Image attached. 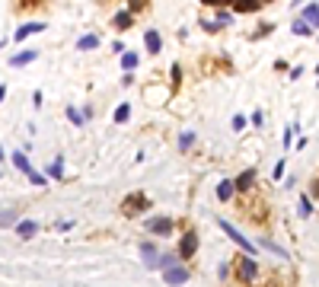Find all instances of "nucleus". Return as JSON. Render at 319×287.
I'll return each instance as SVG.
<instances>
[{"label":"nucleus","instance_id":"1","mask_svg":"<svg viewBox=\"0 0 319 287\" xmlns=\"http://www.w3.org/2000/svg\"><path fill=\"white\" fill-rule=\"evenodd\" d=\"M217 227H220L223 233H227L230 239H233L236 246H243V252H246V255H255V246L249 243V239L243 236V233H240V230H236V227H233V223H230V220H217Z\"/></svg>","mask_w":319,"mask_h":287},{"label":"nucleus","instance_id":"2","mask_svg":"<svg viewBox=\"0 0 319 287\" xmlns=\"http://www.w3.org/2000/svg\"><path fill=\"white\" fill-rule=\"evenodd\" d=\"M163 281H166V284H185L188 281V268H185V265H179V262L166 265V268H163Z\"/></svg>","mask_w":319,"mask_h":287},{"label":"nucleus","instance_id":"3","mask_svg":"<svg viewBox=\"0 0 319 287\" xmlns=\"http://www.w3.org/2000/svg\"><path fill=\"white\" fill-rule=\"evenodd\" d=\"M147 233L169 236V233H173V220H169V217H150V220H147Z\"/></svg>","mask_w":319,"mask_h":287},{"label":"nucleus","instance_id":"4","mask_svg":"<svg viewBox=\"0 0 319 287\" xmlns=\"http://www.w3.org/2000/svg\"><path fill=\"white\" fill-rule=\"evenodd\" d=\"M195 249H198V233H185V236H182V243H179V262L192 258Z\"/></svg>","mask_w":319,"mask_h":287},{"label":"nucleus","instance_id":"5","mask_svg":"<svg viewBox=\"0 0 319 287\" xmlns=\"http://www.w3.org/2000/svg\"><path fill=\"white\" fill-rule=\"evenodd\" d=\"M32 61H38V51L35 48H26V51H19V54H10L6 64L10 67H26V64H32Z\"/></svg>","mask_w":319,"mask_h":287},{"label":"nucleus","instance_id":"6","mask_svg":"<svg viewBox=\"0 0 319 287\" xmlns=\"http://www.w3.org/2000/svg\"><path fill=\"white\" fill-rule=\"evenodd\" d=\"M147 204H150L147 195H128L121 208H125V214H138V211H147Z\"/></svg>","mask_w":319,"mask_h":287},{"label":"nucleus","instance_id":"7","mask_svg":"<svg viewBox=\"0 0 319 287\" xmlns=\"http://www.w3.org/2000/svg\"><path fill=\"white\" fill-rule=\"evenodd\" d=\"M255 275H259V265H255V258H252V255L240 258V278H243V281H255Z\"/></svg>","mask_w":319,"mask_h":287},{"label":"nucleus","instance_id":"8","mask_svg":"<svg viewBox=\"0 0 319 287\" xmlns=\"http://www.w3.org/2000/svg\"><path fill=\"white\" fill-rule=\"evenodd\" d=\"M13 233H16L19 239H32L38 233V223L35 220H16V230H13Z\"/></svg>","mask_w":319,"mask_h":287},{"label":"nucleus","instance_id":"9","mask_svg":"<svg viewBox=\"0 0 319 287\" xmlns=\"http://www.w3.org/2000/svg\"><path fill=\"white\" fill-rule=\"evenodd\" d=\"M252 182H255V169H246V173H240L233 179V188L236 191H249V188H252Z\"/></svg>","mask_w":319,"mask_h":287},{"label":"nucleus","instance_id":"10","mask_svg":"<svg viewBox=\"0 0 319 287\" xmlns=\"http://www.w3.org/2000/svg\"><path fill=\"white\" fill-rule=\"evenodd\" d=\"M42 29H45V23H26L23 29H16V32H13V42H23V38L35 36V32H42Z\"/></svg>","mask_w":319,"mask_h":287},{"label":"nucleus","instance_id":"11","mask_svg":"<svg viewBox=\"0 0 319 287\" xmlns=\"http://www.w3.org/2000/svg\"><path fill=\"white\" fill-rule=\"evenodd\" d=\"M144 45H147V51H150V54H160V48H163L160 32H157V29H147V32H144Z\"/></svg>","mask_w":319,"mask_h":287},{"label":"nucleus","instance_id":"12","mask_svg":"<svg viewBox=\"0 0 319 287\" xmlns=\"http://www.w3.org/2000/svg\"><path fill=\"white\" fill-rule=\"evenodd\" d=\"M259 6V0H233V13H255Z\"/></svg>","mask_w":319,"mask_h":287},{"label":"nucleus","instance_id":"13","mask_svg":"<svg viewBox=\"0 0 319 287\" xmlns=\"http://www.w3.org/2000/svg\"><path fill=\"white\" fill-rule=\"evenodd\" d=\"M294 36H300V38H307V36H313V26L307 23L303 16H297L294 19Z\"/></svg>","mask_w":319,"mask_h":287},{"label":"nucleus","instance_id":"14","mask_svg":"<svg viewBox=\"0 0 319 287\" xmlns=\"http://www.w3.org/2000/svg\"><path fill=\"white\" fill-rule=\"evenodd\" d=\"M303 19H307L313 29H319V6L316 3H310V6H303Z\"/></svg>","mask_w":319,"mask_h":287},{"label":"nucleus","instance_id":"15","mask_svg":"<svg viewBox=\"0 0 319 287\" xmlns=\"http://www.w3.org/2000/svg\"><path fill=\"white\" fill-rule=\"evenodd\" d=\"M13 166H16L19 173H26V176L32 173V163H29V156H26V153H13Z\"/></svg>","mask_w":319,"mask_h":287},{"label":"nucleus","instance_id":"16","mask_svg":"<svg viewBox=\"0 0 319 287\" xmlns=\"http://www.w3.org/2000/svg\"><path fill=\"white\" fill-rule=\"evenodd\" d=\"M233 182H217V198H220V201H230V198H233Z\"/></svg>","mask_w":319,"mask_h":287},{"label":"nucleus","instance_id":"17","mask_svg":"<svg viewBox=\"0 0 319 287\" xmlns=\"http://www.w3.org/2000/svg\"><path fill=\"white\" fill-rule=\"evenodd\" d=\"M99 45V36H83V38H77V48L80 51H90V48H96Z\"/></svg>","mask_w":319,"mask_h":287},{"label":"nucleus","instance_id":"18","mask_svg":"<svg viewBox=\"0 0 319 287\" xmlns=\"http://www.w3.org/2000/svg\"><path fill=\"white\" fill-rule=\"evenodd\" d=\"M121 54H125V58H121V67H125V71H134V67H138V54H134V51H121Z\"/></svg>","mask_w":319,"mask_h":287},{"label":"nucleus","instance_id":"19","mask_svg":"<svg viewBox=\"0 0 319 287\" xmlns=\"http://www.w3.org/2000/svg\"><path fill=\"white\" fill-rule=\"evenodd\" d=\"M131 16H134V13H128V10L115 13V26H118V29H128V26H131Z\"/></svg>","mask_w":319,"mask_h":287},{"label":"nucleus","instance_id":"20","mask_svg":"<svg viewBox=\"0 0 319 287\" xmlns=\"http://www.w3.org/2000/svg\"><path fill=\"white\" fill-rule=\"evenodd\" d=\"M128 118H131V106H118L115 108V121H118V125H125Z\"/></svg>","mask_w":319,"mask_h":287},{"label":"nucleus","instance_id":"21","mask_svg":"<svg viewBox=\"0 0 319 287\" xmlns=\"http://www.w3.org/2000/svg\"><path fill=\"white\" fill-rule=\"evenodd\" d=\"M195 144V131H182V138H179V150H188Z\"/></svg>","mask_w":319,"mask_h":287},{"label":"nucleus","instance_id":"22","mask_svg":"<svg viewBox=\"0 0 319 287\" xmlns=\"http://www.w3.org/2000/svg\"><path fill=\"white\" fill-rule=\"evenodd\" d=\"M313 214V201H310V195H303L300 198V217H310Z\"/></svg>","mask_w":319,"mask_h":287},{"label":"nucleus","instance_id":"23","mask_svg":"<svg viewBox=\"0 0 319 287\" xmlns=\"http://www.w3.org/2000/svg\"><path fill=\"white\" fill-rule=\"evenodd\" d=\"M48 176H51V179H61V176H64V169H61V156L48 166Z\"/></svg>","mask_w":319,"mask_h":287},{"label":"nucleus","instance_id":"24","mask_svg":"<svg viewBox=\"0 0 319 287\" xmlns=\"http://www.w3.org/2000/svg\"><path fill=\"white\" fill-rule=\"evenodd\" d=\"M230 125H233V131H240V134H243V131H246V125H249V121L243 118V115H233V121H230Z\"/></svg>","mask_w":319,"mask_h":287},{"label":"nucleus","instance_id":"25","mask_svg":"<svg viewBox=\"0 0 319 287\" xmlns=\"http://www.w3.org/2000/svg\"><path fill=\"white\" fill-rule=\"evenodd\" d=\"M29 182H32V185H48V179H45L42 173H35V169L29 173Z\"/></svg>","mask_w":319,"mask_h":287},{"label":"nucleus","instance_id":"26","mask_svg":"<svg viewBox=\"0 0 319 287\" xmlns=\"http://www.w3.org/2000/svg\"><path fill=\"white\" fill-rule=\"evenodd\" d=\"M16 220H19L16 211H3V214H0V223H16Z\"/></svg>","mask_w":319,"mask_h":287},{"label":"nucleus","instance_id":"27","mask_svg":"<svg viewBox=\"0 0 319 287\" xmlns=\"http://www.w3.org/2000/svg\"><path fill=\"white\" fill-rule=\"evenodd\" d=\"M67 118H71L73 125H83V115H80L77 108H67Z\"/></svg>","mask_w":319,"mask_h":287},{"label":"nucleus","instance_id":"28","mask_svg":"<svg viewBox=\"0 0 319 287\" xmlns=\"http://www.w3.org/2000/svg\"><path fill=\"white\" fill-rule=\"evenodd\" d=\"M141 252H144V255H157V246L153 243H141Z\"/></svg>","mask_w":319,"mask_h":287},{"label":"nucleus","instance_id":"29","mask_svg":"<svg viewBox=\"0 0 319 287\" xmlns=\"http://www.w3.org/2000/svg\"><path fill=\"white\" fill-rule=\"evenodd\" d=\"M42 102H45V96H42V90H35V93H32V106H35V108H42Z\"/></svg>","mask_w":319,"mask_h":287},{"label":"nucleus","instance_id":"30","mask_svg":"<svg viewBox=\"0 0 319 287\" xmlns=\"http://www.w3.org/2000/svg\"><path fill=\"white\" fill-rule=\"evenodd\" d=\"M138 10H144V3L141 0H128V13H138Z\"/></svg>","mask_w":319,"mask_h":287},{"label":"nucleus","instance_id":"31","mask_svg":"<svg viewBox=\"0 0 319 287\" xmlns=\"http://www.w3.org/2000/svg\"><path fill=\"white\" fill-rule=\"evenodd\" d=\"M271 29H275V26H259V32H255V38H265V36H271Z\"/></svg>","mask_w":319,"mask_h":287},{"label":"nucleus","instance_id":"32","mask_svg":"<svg viewBox=\"0 0 319 287\" xmlns=\"http://www.w3.org/2000/svg\"><path fill=\"white\" fill-rule=\"evenodd\" d=\"M179 80H182V67L173 64V83H179Z\"/></svg>","mask_w":319,"mask_h":287},{"label":"nucleus","instance_id":"33","mask_svg":"<svg viewBox=\"0 0 319 287\" xmlns=\"http://www.w3.org/2000/svg\"><path fill=\"white\" fill-rule=\"evenodd\" d=\"M71 227H73V220H61V223H58V230H61V233H67Z\"/></svg>","mask_w":319,"mask_h":287},{"label":"nucleus","instance_id":"34","mask_svg":"<svg viewBox=\"0 0 319 287\" xmlns=\"http://www.w3.org/2000/svg\"><path fill=\"white\" fill-rule=\"evenodd\" d=\"M201 26H205V32H217V23H211V19H205Z\"/></svg>","mask_w":319,"mask_h":287},{"label":"nucleus","instance_id":"35","mask_svg":"<svg viewBox=\"0 0 319 287\" xmlns=\"http://www.w3.org/2000/svg\"><path fill=\"white\" fill-rule=\"evenodd\" d=\"M201 3H205V6H220L223 0H201Z\"/></svg>","mask_w":319,"mask_h":287},{"label":"nucleus","instance_id":"36","mask_svg":"<svg viewBox=\"0 0 319 287\" xmlns=\"http://www.w3.org/2000/svg\"><path fill=\"white\" fill-rule=\"evenodd\" d=\"M6 99V86H0V102H3Z\"/></svg>","mask_w":319,"mask_h":287},{"label":"nucleus","instance_id":"37","mask_svg":"<svg viewBox=\"0 0 319 287\" xmlns=\"http://www.w3.org/2000/svg\"><path fill=\"white\" fill-rule=\"evenodd\" d=\"M313 195H319V182H313Z\"/></svg>","mask_w":319,"mask_h":287},{"label":"nucleus","instance_id":"38","mask_svg":"<svg viewBox=\"0 0 319 287\" xmlns=\"http://www.w3.org/2000/svg\"><path fill=\"white\" fill-rule=\"evenodd\" d=\"M0 160H6V156H3V147H0Z\"/></svg>","mask_w":319,"mask_h":287},{"label":"nucleus","instance_id":"39","mask_svg":"<svg viewBox=\"0 0 319 287\" xmlns=\"http://www.w3.org/2000/svg\"><path fill=\"white\" fill-rule=\"evenodd\" d=\"M259 3H271V0H259Z\"/></svg>","mask_w":319,"mask_h":287},{"label":"nucleus","instance_id":"40","mask_svg":"<svg viewBox=\"0 0 319 287\" xmlns=\"http://www.w3.org/2000/svg\"><path fill=\"white\" fill-rule=\"evenodd\" d=\"M0 48H3V42H0Z\"/></svg>","mask_w":319,"mask_h":287}]
</instances>
